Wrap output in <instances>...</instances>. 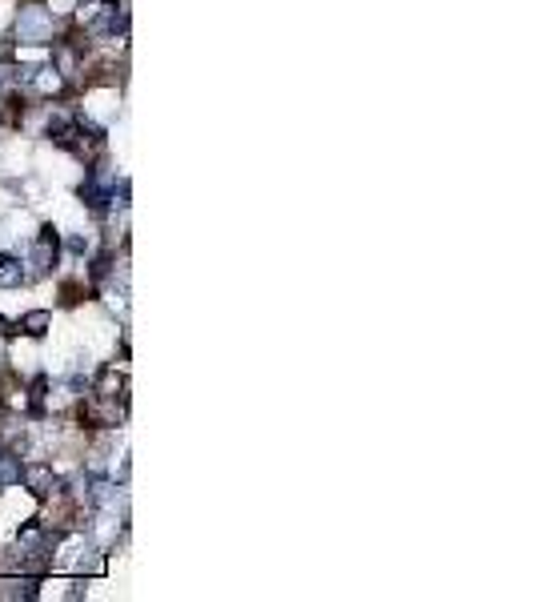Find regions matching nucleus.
Listing matches in <instances>:
<instances>
[{"label":"nucleus","instance_id":"nucleus-1","mask_svg":"<svg viewBox=\"0 0 533 602\" xmlns=\"http://www.w3.org/2000/svg\"><path fill=\"white\" fill-rule=\"evenodd\" d=\"M24 482H28V490L33 494H41V498H49L52 494V466H44V462H33V466L24 470Z\"/></svg>","mask_w":533,"mask_h":602},{"label":"nucleus","instance_id":"nucleus-2","mask_svg":"<svg viewBox=\"0 0 533 602\" xmlns=\"http://www.w3.org/2000/svg\"><path fill=\"white\" fill-rule=\"evenodd\" d=\"M24 117V97L21 92H8V97H0V120H5L8 129H16Z\"/></svg>","mask_w":533,"mask_h":602},{"label":"nucleus","instance_id":"nucleus-3","mask_svg":"<svg viewBox=\"0 0 533 602\" xmlns=\"http://www.w3.org/2000/svg\"><path fill=\"white\" fill-rule=\"evenodd\" d=\"M49 326H52V318H49L44 310H36V313H28V318H21V326H16V330H24V333H33V338H41V333L49 330Z\"/></svg>","mask_w":533,"mask_h":602},{"label":"nucleus","instance_id":"nucleus-4","mask_svg":"<svg viewBox=\"0 0 533 602\" xmlns=\"http://www.w3.org/2000/svg\"><path fill=\"white\" fill-rule=\"evenodd\" d=\"M21 265L13 262V257H0V285H21Z\"/></svg>","mask_w":533,"mask_h":602},{"label":"nucleus","instance_id":"nucleus-5","mask_svg":"<svg viewBox=\"0 0 533 602\" xmlns=\"http://www.w3.org/2000/svg\"><path fill=\"white\" fill-rule=\"evenodd\" d=\"M64 305H77L81 298H84V293H89V285H81V282H64Z\"/></svg>","mask_w":533,"mask_h":602}]
</instances>
